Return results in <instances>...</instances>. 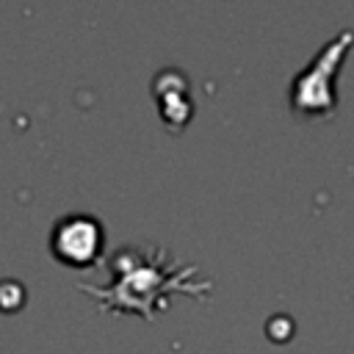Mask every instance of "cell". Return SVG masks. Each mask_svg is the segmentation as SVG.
<instances>
[{"label": "cell", "mask_w": 354, "mask_h": 354, "mask_svg": "<svg viewBox=\"0 0 354 354\" xmlns=\"http://www.w3.org/2000/svg\"><path fill=\"white\" fill-rule=\"evenodd\" d=\"M53 249L72 266H86L100 249V230L91 218H66L53 238Z\"/></svg>", "instance_id": "cell-1"}]
</instances>
